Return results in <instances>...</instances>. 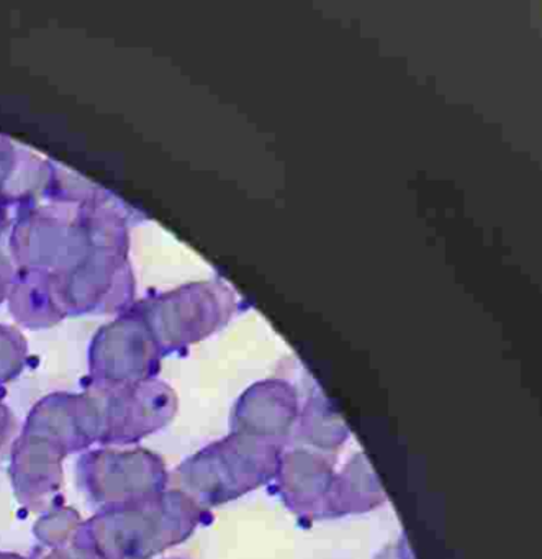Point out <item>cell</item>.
Returning <instances> with one entry per match:
<instances>
[{
  "mask_svg": "<svg viewBox=\"0 0 542 559\" xmlns=\"http://www.w3.org/2000/svg\"><path fill=\"white\" fill-rule=\"evenodd\" d=\"M132 215L122 199L96 207L48 202L22 209L9 240L12 263L64 273L96 251L129 254Z\"/></svg>",
  "mask_w": 542,
  "mask_h": 559,
  "instance_id": "6da1fadb",
  "label": "cell"
},
{
  "mask_svg": "<svg viewBox=\"0 0 542 559\" xmlns=\"http://www.w3.org/2000/svg\"><path fill=\"white\" fill-rule=\"evenodd\" d=\"M210 519L207 510L168 489L161 497L83 520L73 545L103 559H153L191 538Z\"/></svg>",
  "mask_w": 542,
  "mask_h": 559,
  "instance_id": "7a4b0ae2",
  "label": "cell"
},
{
  "mask_svg": "<svg viewBox=\"0 0 542 559\" xmlns=\"http://www.w3.org/2000/svg\"><path fill=\"white\" fill-rule=\"evenodd\" d=\"M282 451V444L231 431L182 461L169 474V489L208 512L276 479Z\"/></svg>",
  "mask_w": 542,
  "mask_h": 559,
  "instance_id": "3957f363",
  "label": "cell"
},
{
  "mask_svg": "<svg viewBox=\"0 0 542 559\" xmlns=\"http://www.w3.org/2000/svg\"><path fill=\"white\" fill-rule=\"evenodd\" d=\"M91 447H129L162 430L178 414V394L161 379L125 385L89 384L81 392Z\"/></svg>",
  "mask_w": 542,
  "mask_h": 559,
  "instance_id": "277c9868",
  "label": "cell"
},
{
  "mask_svg": "<svg viewBox=\"0 0 542 559\" xmlns=\"http://www.w3.org/2000/svg\"><path fill=\"white\" fill-rule=\"evenodd\" d=\"M133 306L152 329L162 356H168L227 325L238 310V299L227 283L210 280L155 294Z\"/></svg>",
  "mask_w": 542,
  "mask_h": 559,
  "instance_id": "5b68a950",
  "label": "cell"
},
{
  "mask_svg": "<svg viewBox=\"0 0 542 559\" xmlns=\"http://www.w3.org/2000/svg\"><path fill=\"white\" fill-rule=\"evenodd\" d=\"M77 486L91 506L120 509L158 499L169 489L165 460L148 448H96L81 453Z\"/></svg>",
  "mask_w": 542,
  "mask_h": 559,
  "instance_id": "8992f818",
  "label": "cell"
},
{
  "mask_svg": "<svg viewBox=\"0 0 542 559\" xmlns=\"http://www.w3.org/2000/svg\"><path fill=\"white\" fill-rule=\"evenodd\" d=\"M161 348L142 313L130 307L100 326L89 346L91 384L125 385L156 378Z\"/></svg>",
  "mask_w": 542,
  "mask_h": 559,
  "instance_id": "52a82bcc",
  "label": "cell"
},
{
  "mask_svg": "<svg viewBox=\"0 0 542 559\" xmlns=\"http://www.w3.org/2000/svg\"><path fill=\"white\" fill-rule=\"evenodd\" d=\"M53 274L67 317L119 316L135 304L136 281L129 254L96 251L71 270Z\"/></svg>",
  "mask_w": 542,
  "mask_h": 559,
  "instance_id": "ba28073f",
  "label": "cell"
},
{
  "mask_svg": "<svg viewBox=\"0 0 542 559\" xmlns=\"http://www.w3.org/2000/svg\"><path fill=\"white\" fill-rule=\"evenodd\" d=\"M67 457V451L48 438L21 430L12 443L9 474L24 509L38 513L55 506L63 489Z\"/></svg>",
  "mask_w": 542,
  "mask_h": 559,
  "instance_id": "9c48e42d",
  "label": "cell"
},
{
  "mask_svg": "<svg viewBox=\"0 0 542 559\" xmlns=\"http://www.w3.org/2000/svg\"><path fill=\"white\" fill-rule=\"evenodd\" d=\"M299 418L296 389L282 379H267L251 385L234 405L231 430L257 440L282 444L289 440Z\"/></svg>",
  "mask_w": 542,
  "mask_h": 559,
  "instance_id": "30bf717a",
  "label": "cell"
},
{
  "mask_svg": "<svg viewBox=\"0 0 542 559\" xmlns=\"http://www.w3.org/2000/svg\"><path fill=\"white\" fill-rule=\"evenodd\" d=\"M336 473L323 454L309 450L282 451L277 489L284 503L305 520L328 519Z\"/></svg>",
  "mask_w": 542,
  "mask_h": 559,
  "instance_id": "8fae6325",
  "label": "cell"
},
{
  "mask_svg": "<svg viewBox=\"0 0 542 559\" xmlns=\"http://www.w3.org/2000/svg\"><path fill=\"white\" fill-rule=\"evenodd\" d=\"M8 302L15 322L28 330L51 329L67 319L50 271L15 267Z\"/></svg>",
  "mask_w": 542,
  "mask_h": 559,
  "instance_id": "7c38bea8",
  "label": "cell"
},
{
  "mask_svg": "<svg viewBox=\"0 0 542 559\" xmlns=\"http://www.w3.org/2000/svg\"><path fill=\"white\" fill-rule=\"evenodd\" d=\"M53 176V162L0 133V192L19 209L44 199Z\"/></svg>",
  "mask_w": 542,
  "mask_h": 559,
  "instance_id": "4fadbf2b",
  "label": "cell"
},
{
  "mask_svg": "<svg viewBox=\"0 0 542 559\" xmlns=\"http://www.w3.org/2000/svg\"><path fill=\"white\" fill-rule=\"evenodd\" d=\"M22 430L48 438L63 448L68 456L91 450L80 394L55 392L41 399L27 415Z\"/></svg>",
  "mask_w": 542,
  "mask_h": 559,
  "instance_id": "5bb4252c",
  "label": "cell"
},
{
  "mask_svg": "<svg viewBox=\"0 0 542 559\" xmlns=\"http://www.w3.org/2000/svg\"><path fill=\"white\" fill-rule=\"evenodd\" d=\"M385 502L384 489L364 454H358L336 474L329 500L328 519L362 513Z\"/></svg>",
  "mask_w": 542,
  "mask_h": 559,
  "instance_id": "9a60e30c",
  "label": "cell"
},
{
  "mask_svg": "<svg viewBox=\"0 0 542 559\" xmlns=\"http://www.w3.org/2000/svg\"><path fill=\"white\" fill-rule=\"evenodd\" d=\"M299 415V438L305 443L336 450L348 440V427L322 392L313 394Z\"/></svg>",
  "mask_w": 542,
  "mask_h": 559,
  "instance_id": "2e32d148",
  "label": "cell"
},
{
  "mask_svg": "<svg viewBox=\"0 0 542 559\" xmlns=\"http://www.w3.org/2000/svg\"><path fill=\"white\" fill-rule=\"evenodd\" d=\"M83 519L73 507L51 506L41 513L34 526L35 536L41 545L50 549L67 548L74 543Z\"/></svg>",
  "mask_w": 542,
  "mask_h": 559,
  "instance_id": "e0dca14e",
  "label": "cell"
},
{
  "mask_svg": "<svg viewBox=\"0 0 542 559\" xmlns=\"http://www.w3.org/2000/svg\"><path fill=\"white\" fill-rule=\"evenodd\" d=\"M28 359V343L17 326L0 323V385L17 379Z\"/></svg>",
  "mask_w": 542,
  "mask_h": 559,
  "instance_id": "ac0fdd59",
  "label": "cell"
},
{
  "mask_svg": "<svg viewBox=\"0 0 542 559\" xmlns=\"http://www.w3.org/2000/svg\"><path fill=\"white\" fill-rule=\"evenodd\" d=\"M17 418L14 412L0 401V451L14 443L17 438Z\"/></svg>",
  "mask_w": 542,
  "mask_h": 559,
  "instance_id": "d6986e66",
  "label": "cell"
},
{
  "mask_svg": "<svg viewBox=\"0 0 542 559\" xmlns=\"http://www.w3.org/2000/svg\"><path fill=\"white\" fill-rule=\"evenodd\" d=\"M19 212H21L19 205L0 192V241L12 230V225H14Z\"/></svg>",
  "mask_w": 542,
  "mask_h": 559,
  "instance_id": "ffe728a7",
  "label": "cell"
},
{
  "mask_svg": "<svg viewBox=\"0 0 542 559\" xmlns=\"http://www.w3.org/2000/svg\"><path fill=\"white\" fill-rule=\"evenodd\" d=\"M15 266L11 258L0 250V304L8 300L12 281H14Z\"/></svg>",
  "mask_w": 542,
  "mask_h": 559,
  "instance_id": "44dd1931",
  "label": "cell"
},
{
  "mask_svg": "<svg viewBox=\"0 0 542 559\" xmlns=\"http://www.w3.org/2000/svg\"><path fill=\"white\" fill-rule=\"evenodd\" d=\"M41 559H103L99 556L93 555V552L84 551V549L77 548L76 545L67 546V548L50 549L48 555H45Z\"/></svg>",
  "mask_w": 542,
  "mask_h": 559,
  "instance_id": "7402d4cb",
  "label": "cell"
},
{
  "mask_svg": "<svg viewBox=\"0 0 542 559\" xmlns=\"http://www.w3.org/2000/svg\"><path fill=\"white\" fill-rule=\"evenodd\" d=\"M0 559H28L25 556L15 555V552H0Z\"/></svg>",
  "mask_w": 542,
  "mask_h": 559,
  "instance_id": "603a6c76",
  "label": "cell"
},
{
  "mask_svg": "<svg viewBox=\"0 0 542 559\" xmlns=\"http://www.w3.org/2000/svg\"><path fill=\"white\" fill-rule=\"evenodd\" d=\"M166 559H184V558H166Z\"/></svg>",
  "mask_w": 542,
  "mask_h": 559,
  "instance_id": "cb8c5ba5",
  "label": "cell"
}]
</instances>
